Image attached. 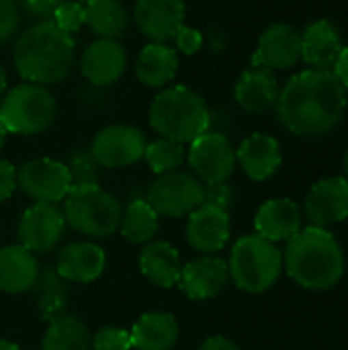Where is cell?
<instances>
[{"label": "cell", "instance_id": "cell-1", "mask_svg": "<svg viewBox=\"0 0 348 350\" xmlns=\"http://www.w3.org/2000/svg\"><path fill=\"white\" fill-rule=\"evenodd\" d=\"M275 107L287 131L318 137L340 123L347 109V88L332 70L308 68L287 80Z\"/></svg>", "mask_w": 348, "mask_h": 350}, {"label": "cell", "instance_id": "cell-2", "mask_svg": "<svg viewBox=\"0 0 348 350\" xmlns=\"http://www.w3.org/2000/svg\"><path fill=\"white\" fill-rule=\"evenodd\" d=\"M74 62V35L62 31L53 21H35L14 37L12 64L18 76L31 84H59L72 72Z\"/></svg>", "mask_w": 348, "mask_h": 350}, {"label": "cell", "instance_id": "cell-3", "mask_svg": "<svg viewBox=\"0 0 348 350\" xmlns=\"http://www.w3.org/2000/svg\"><path fill=\"white\" fill-rule=\"evenodd\" d=\"M283 267L299 287L324 291L343 279L347 262L334 236L324 228L312 226L287 240Z\"/></svg>", "mask_w": 348, "mask_h": 350}, {"label": "cell", "instance_id": "cell-4", "mask_svg": "<svg viewBox=\"0 0 348 350\" xmlns=\"http://www.w3.org/2000/svg\"><path fill=\"white\" fill-rule=\"evenodd\" d=\"M148 121L160 137L187 146L209 131L211 111L193 88L166 86L152 98Z\"/></svg>", "mask_w": 348, "mask_h": 350}, {"label": "cell", "instance_id": "cell-5", "mask_svg": "<svg viewBox=\"0 0 348 350\" xmlns=\"http://www.w3.org/2000/svg\"><path fill=\"white\" fill-rule=\"evenodd\" d=\"M228 271L240 291L265 293L283 271V252L275 242L258 234L242 236L230 252Z\"/></svg>", "mask_w": 348, "mask_h": 350}, {"label": "cell", "instance_id": "cell-6", "mask_svg": "<svg viewBox=\"0 0 348 350\" xmlns=\"http://www.w3.org/2000/svg\"><path fill=\"white\" fill-rule=\"evenodd\" d=\"M66 224L88 238H109L119 230L123 207L101 185L72 187L62 201Z\"/></svg>", "mask_w": 348, "mask_h": 350}, {"label": "cell", "instance_id": "cell-7", "mask_svg": "<svg viewBox=\"0 0 348 350\" xmlns=\"http://www.w3.org/2000/svg\"><path fill=\"white\" fill-rule=\"evenodd\" d=\"M55 115L57 103L47 86L23 82L0 98V123L8 133L39 135L51 127Z\"/></svg>", "mask_w": 348, "mask_h": 350}, {"label": "cell", "instance_id": "cell-8", "mask_svg": "<svg viewBox=\"0 0 348 350\" xmlns=\"http://www.w3.org/2000/svg\"><path fill=\"white\" fill-rule=\"evenodd\" d=\"M146 201L160 217H189L205 201V185L185 170L160 174L148 189Z\"/></svg>", "mask_w": 348, "mask_h": 350}, {"label": "cell", "instance_id": "cell-9", "mask_svg": "<svg viewBox=\"0 0 348 350\" xmlns=\"http://www.w3.org/2000/svg\"><path fill=\"white\" fill-rule=\"evenodd\" d=\"M148 139L142 129L115 123L98 129L88 146L101 168H127L144 160Z\"/></svg>", "mask_w": 348, "mask_h": 350}, {"label": "cell", "instance_id": "cell-10", "mask_svg": "<svg viewBox=\"0 0 348 350\" xmlns=\"http://www.w3.org/2000/svg\"><path fill=\"white\" fill-rule=\"evenodd\" d=\"M187 162L203 185L228 183L236 170V150L222 131H205L189 144Z\"/></svg>", "mask_w": 348, "mask_h": 350}, {"label": "cell", "instance_id": "cell-11", "mask_svg": "<svg viewBox=\"0 0 348 350\" xmlns=\"http://www.w3.org/2000/svg\"><path fill=\"white\" fill-rule=\"evenodd\" d=\"M16 187L33 203H62L72 189V178L64 162L35 158L16 170Z\"/></svg>", "mask_w": 348, "mask_h": 350}, {"label": "cell", "instance_id": "cell-12", "mask_svg": "<svg viewBox=\"0 0 348 350\" xmlns=\"http://www.w3.org/2000/svg\"><path fill=\"white\" fill-rule=\"evenodd\" d=\"M66 217L55 203H33L18 219L16 236L18 244L33 254L51 252L66 234Z\"/></svg>", "mask_w": 348, "mask_h": 350}, {"label": "cell", "instance_id": "cell-13", "mask_svg": "<svg viewBox=\"0 0 348 350\" xmlns=\"http://www.w3.org/2000/svg\"><path fill=\"white\" fill-rule=\"evenodd\" d=\"M302 59V31L287 23L267 27L252 53V68L287 70Z\"/></svg>", "mask_w": 348, "mask_h": 350}, {"label": "cell", "instance_id": "cell-14", "mask_svg": "<svg viewBox=\"0 0 348 350\" xmlns=\"http://www.w3.org/2000/svg\"><path fill=\"white\" fill-rule=\"evenodd\" d=\"M187 242L199 254H217L226 248L232 236L230 213L203 203L199 205L187 219Z\"/></svg>", "mask_w": 348, "mask_h": 350}, {"label": "cell", "instance_id": "cell-15", "mask_svg": "<svg viewBox=\"0 0 348 350\" xmlns=\"http://www.w3.org/2000/svg\"><path fill=\"white\" fill-rule=\"evenodd\" d=\"M127 70V51L119 39H96L80 55V72L96 88L121 80Z\"/></svg>", "mask_w": 348, "mask_h": 350}, {"label": "cell", "instance_id": "cell-16", "mask_svg": "<svg viewBox=\"0 0 348 350\" xmlns=\"http://www.w3.org/2000/svg\"><path fill=\"white\" fill-rule=\"evenodd\" d=\"M185 0H135L133 21L137 29L156 43H168L185 25Z\"/></svg>", "mask_w": 348, "mask_h": 350}, {"label": "cell", "instance_id": "cell-17", "mask_svg": "<svg viewBox=\"0 0 348 350\" xmlns=\"http://www.w3.org/2000/svg\"><path fill=\"white\" fill-rule=\"evenodd\" d=\"M230 281L228 260L217 254H201L183 267L178 287L193 301H207L217 297Z\"/></svg>", "mask_w": 348, "mask_h": 350}, {"label": "cell", "instance_id": "cell-18", "mask_svg": "<svg viewBox=\"0 0 348 350\" xmlns=\"http://www.w3.org/2000/svg\"><path fill=\"white\" fill-rule=\"evenodd\" d=\"M306 215L316 228H326L348 217V180L332 176L318 180L306 199Z\"/></svg>", "mask_w": 348, "mask_h": 350}, {"label": "cell", "instance_id": "cell-19", "mask_svg": "<svg viewBox=\"0 0 348 350\" xmlns=\"http://www.w3.org/2000/svg\"><path fill=\"white\" fill-rule=\"evenodd\" d=\"M107 267L105 250L94 242H72L64 246L55 260L57 275L68 283H94Z\"/></svg>", "mask_w": 348, "mask_h": 350}, {"label": "cell", "instance_id": "cell-20", "mask_svg": "<svg viewBox=\"0 0 348 350\" xmlns=\"http://www.w3.org/2000/svg\"><path fill=\"white\" fill-rule=\"evenodd\" d=\"M283 162L279 142L269 133L248 135L236 150V164L250 180L263 183L271 178Z\"/></svg>", "mask_w": 348, "mask_h": 350}, {"label": "cell", "instance_id": "cell-21", "mask_svg": "<svg viewBox=\"0 0 348 350\" xmlns=\"http://www.w3.org/2000/svg\"><path fill=\"white\" fill-rule=\"evenodd\" d=\"M41 273L37 254L21 244L0 246V291L8 295L27 293L33 289Z\"/></svg>", "mask_w": 348, "mask_h": 350}, {"label": "cell", "instance_id": "cell-22", "mask_svg": "<svg viewBox=\"0 0 348 350\" xmlns=\"http://www.w3.org/2000/svg\"><path fill=\"white\" fill-rule=\"evenodd\" d=\"M345 43L334 23L322 18L302 33V59L314 70H332Z\"/></svg>", "mask_w": 348, "mask_h": 350}, {"label": "cell", "instance_id": "cell-23", "mask_svg": "<svg viewBox=\"0 0 348 350\" xmlns=\"http://www.w3.org/2000/svg\"><path fill=\"white\" fill-rule=\"evenodd\" d=\"M256 234L271 242H287L302 230V209L295 201L279 197L260 205L254 217Z\"/></svg>", "mask_w": 348, "mask_h": 350}, {"label": "cell", "instance_id": "cell-24", "mask_svg": "<svg viewBox=\"0 0 348 350\" xmlns=\"http://www.w3.org/2000/svg\"><path fill=\"white\" fill-rule=\"evenodd\" d=\"M142 275L162 289H172L180 283L183 262L178 250L164 240H152L144 246L139 254Z\"/></svg>", "mask_w": 348, "mask_h": 350}, {"label": "cell", "instance_id": "cell-25", "mask_svg": "<svg viewBox=\"0 0 348 350\" xmlns=\"http://www.w3.org/2000/svg\"><path fill=\"white\" fill-rule=\"evenodd\" d=\"M178 72V51L168 43L150 41L135 59V78L148 88H166Z\"/></svg>", "mask_w": 348, "mask_h": 350}, {"label": "cell", "instance_id": "cell-26", "mask_svg": "<svg viewBox=\"0 0 348 350\" xmlns=\"http://www.w3.org/2000/svg\"><path fill=\"white\" fill-rule=\"evenodd\" d=\"M279 90V82L271 70L250 68L238 78L234 86V98L242 111L263 113L277 105Z\"/></svg>", "mask_w": 348, "mask_h": 350}, {"label": "cell", "instance_id": "cell-27", "mask_svg": "<svg viewBox=\"0 0 348 350\" xmlns=\"http://www.w3.org/2000/svg\"><path fill=\"white\" fill-rule=\"evenodd\" d=\"M135 350H170L178 342V322L168 312H148L129 330Z\"/></svg>", "mask_w": 348, "mask_h": 350}, {"label": "cell", "instance_id": "cell-28", "mask_svg": "<svg viewBox=\"0 0 348 350\" xmlns=\"http://www.w3.org/2000/svg\"><path fill=\"white\" fill-rule=\"evenodd\" d=\"M86 25L101 39H119L129 29V12L121 0H88Z\"/></svg>", "mask_w": 348, "mask_h": 350}, {"label": "cell", "instance_id": "cell-29", "mask_svg": "<svg viewBox=\"0 0 348 350\" xmlns=\"http://www.w3.org/2000/svg\"><path fill=\"white\" fill-rule=\"evenodd\" d=\"M88 326L72 314H64L47 324L41 338V350H88L90 349Z\"/></svg>", "mask_w": 348, "mask_h": 350}, {"label": "cell", "instance_id": "cell-30", "mask_svg": "<svg viewBox=\"0 0 348 350\" xmlns=\"http://www.w3.org/2000/svg\"><path fill=\"white\" fill-rule=\"evenodd\" d=\"M160 228V215L146 199H133L121 213L119 232L129 244H148Z\"/></svg>", "mask_w": 348, "mask_h": 350}, {"label": "cell", "instance_id": "cell-31", "mask_svg": "<svg viewBox=\"0 0 348 350\" xmlns=\"http://www.w3.org/2000/svg\"><path fill=\"white\" fill-rule=\"evenodd\" d=\"M31 291H35L37 310L43 320L51 322L66 314V301H68L70 289H68V281H64L55 269L41 271Z\"/></svg>", "mask_w": 348, "mask_h": 350}, {"label": "cell", "instance_id": "cell-32", "mask_svg": "<svg viewBox=\"0 0 348 350\" xmlns=\"http://www.w3.org/2000/svg\"><path fill=\"white\" fill-rule=\"evenodd\" d=\"M144 160L148 162L150 170L154 174H168L174 170H180V166L187 160V150L183 144L166 139V137H158L154 142H150L146 146L144 152Z\"/></svg>", "mask_w": 348, "mask_h": 350}, {"label": "cell", "instance_id": "cell-33", "mask_svg": "<svg viewBox=\"0 0 348 350\" xmlns=\"http://www.w3.org/2000/svg\"><path fill=\"white\" fill-rule=\"evenodd\" d=\"M70 178H72V187L78 185H101V166L96 164V160L92 158L90 150L80 148L76 150L68 164H66Z\"/></svg>", "mask_w": 348, "mask_h": 350}, {"label": "cell", "instance_id": "cell-34", "mask_svg": "<svg viewBox=\"0 0 348 350\" xmlns=\"http://www.w3.org/2000/svg\"><path fill=\"white\" fill-rule=\"evenodd\" d=\"M90 349L92 350H133L131 345V334L125 328L117 326H105L98 328L92 338H90Z\"/></svg>", "mask_w": 348, "mask_h": 350}, {"label": "cell", "instance_id": "cell-35", "mask_svg": "<svg viewBox=\"0 0 348 350\" xmlns=\"http://www.w3.org/2000/svg\"><path fill=\"white\" fill-rule=\"evenodd\" d=\"M51 21L66 33L74 35L76 31L82 29V25H86V8L82 2L78 0H66L51 16Z\"/></svg>", "mask_w": 348, "mask_h": 350}, {"label": "cell", "instance_id": "cell-36", "mask_svg": "<svg viewBox=\"0 0 348 350\" xmlns=\"http://www.w3.org/2000/svg\"><path fill=\"white\" fill-rule=\"evenodd\" d=\"M21 6L16 0H0V45L12 41L21 31Z\"/></svg>", "mask_w": 348, "mask_h": 350}, {"label": "cell", "instance_id": "cell-37", "mask_svg": "<svg viewBox=\"0 0 348 350\" xmlns=\"http://www.w3.org/2000/svg\"><path fill=\"white\" fill-rule=\"evenodd\" d=\"M203 43H205V37H203V33H201L199 29H195V27L183 25V27L176 31V35H174V45H176L174 49L180 51L183 55H195L197 51H201Z\"/></svg>", "mask_w": 348, "mask_h": 350}, {"label": "cell", "instance_id": "cell-38", "mask_svg": "<svg viewBox=\"0 0 348 350\" xmlns=\"http://www.w3.org/2000/svg\"><path fill=\"white\" fill-rule=\"evenodd\" d=\"M21 6V12L29 14L35 21H51L53 12L66 2V0H16Z\"/></svg>", "mask_w": 348, "mask_h": 350}, {"label": "cell", "instance_id": "cell-39", "mask_svg": "<svg viewBox=\"0 0 348 350\" xmlns=\"http://www.w3.org/2000/svg\"><path fill=\"white\" fill-rule=\"evenodd\" d=\"M203 203H209L224 211H230V207L234 205V191L228 183L205 185V201Z\"/></svg>", "mask_w": 348, "mask_h": 350}, {"label": "cell", "instance_id": "cell-40", "mask_svg": "<svg viewBox=\"0 0 348 350\" xmlns=\"http://www.w3.org/2000/svg\"><path fill=\"white\" fill-rule=\"evenodd\" d=\"M16 189V168L0 158V203L8 201Z\"/></svg>", "mask_w": 348, "mask_h": 350}, {"label": "cell", "instance_id": "cell-41", "mask_svg": "<svg viewBox=\"0 0 348 350\" xmlns=\"http://www.w3.org/2000/svg\"><path fill=\"white\" fill-rule=\"evenodd\" d=\"M332 72L336 74V78L340 80V84L348 90V45L343 47V51H340V55H338L334 68H332Z\"/></svg>", "mask_w": 348, "mask_h": 350}, {"label": "cell", "instance_id": "cell-42", "mask_svg": "<svg viewBox=\"0 0 348 350\" xmlns=\"http://www.w3.org/2000/svg\"><path fill=\"white\" fill-rule=\"evenodd\" d=\"M197 350H240L232 340L224 338V336H211L207 340L201 342V347Z\"/></svg>", "mask_w": 348, "mask_h": 350}, {"label": "cell", "instance_id": "cell-43", "mask_svg": "<svg viewBox=\"0 0 348 350\" xmlns=\"http://www.w3.org/2000/svg\"><path fill=\"white\" fill-rule=\"evenodd\" d=\"M6 84H8V78H6V70L2 68V64H0V98L4 96V92H6Z\"/></svg>", "mask_w": 348, "mask_h": 350}, {"label": "cell", "instance_id": "cell-44", "mask_svg": "<svg viewBox=\"0 0 348 350\" xmlns=\"http://www.w3.org/2000/svg\"><path fill=\"white\" fill-rule=\"evenodd\" d=\"M0 350H21V347L10 340H0Z\"/></svg>", "mask_w": 348, "mask_h": 350}, {"label": "cell", "instance_id": "cell-45", "mask_svg": "<svg viewBox=\"0 0 348 350\" xmlns=\"http://www.w3.org/2000/svg\"><path fill=\"white\" fill-rule=\"evenodd\" d=\"M6 137H8V131H6V127L0 123V152H2V148H4V144H6Z\"/></svg>", "mask_w": 348, "mask_h": 350}, {"label": "cell", "instance_id": "cell-46", "mask_svg": "<svg viewBox=\"0 0 348 350\" xmlns=\"http://www.w3.org/2000/svg\"><path fill=\"white\" fill-rule=\"evenodd\" d=\"M345 172H347V180H348V150H347V154H345Z\"/></svg>", "mask_w": 348, "mask_h": 350}, {"label": "cell", "instance_id": "cell-47", "mask_svg": "<svg viewBox=\"0 0 348 350\" xmlns=\"http://www.w3.org/2000/svg\"><path fill=\"white\" fill-rule=\"evenodd\" d=\"M78 2H82V4H84V2H88V0H78Z\"/></svg>", "mask_w": 348, "mask_h": 350}]
</instances>
